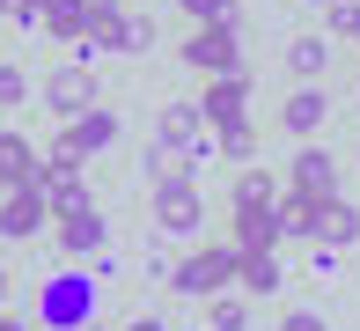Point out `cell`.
<instances>
[{
    "label": "cell",
    "instance_id": "obj_10",
    "mask_svg": "<svg viewBox=\"0 0 360 331\" xmlns=\"http://www.w3.org/2000/svg\"><path fill=\"white\" fill-rule=\"evenodd\" d=\"M37 147L22 140V132H0V192H22V185H37Z\"/></svg>",
    "mask_w": 360,
    "mask_h": 331
},
{
    "label": "cell",
    "instance_id": "obj_4",
    "mask_svg": "<svg viewBox=\"0 0 360 331\" xmlns=\"http://www.w3.org/2000/svg\"><path fill=\"white\" fill-rule=\"evenodd\" d=\"M184 66H199V74H243V23H214L199 37H184Z\"/></svg>",
    "mask_w": 360,
    "mask_h": 331
},
{
    "label": "cell",
    "instance_id": "obj_26",
    "mask_svg": "<svg viewBox=\"0 0 360 331\" xmlns=\"http://www.w3.org/2000/svg\"><path fill=\"white\" fill-rule=\"evenodd\" d=\"M280 331H331V324H323V309H287Z\"/></svg>",
    "mask_w": 360,
    "mask_h": 331
},
{
    "label": "cell",
    "instance_id": "obj_31",
    "mask_svg": "<svg viewBox=\"0 0 360 331\" xmlns=\"http://www.w3.org/2000/svg\"><path fill=\"white\" fill-rule=\"evenodd\" d=\"M74 331H96V324H74Z\"/></svg>",
    "mask_w": 360,
    "mask_h": 331
},
{
    "label": "cell",
    "instance_id": "obj_21",
    "mask_svg": "<svg viewBox=\"0 0 360 331\" xmlns=\"http://www.w3.org/2000/svg\"><path fill=\"white\" fill-rule=\"evenodd\" d=\"M184 15H191L199 30H214V23H243V15H236V0H184Z\"/></svg>",
    "mask_w": 360,
    "mask_h": 331
},
{
    "label": "cell",
    "instance_id": "obj_16",
    "mask_svg": "<svg viewBox=\"0 0 360 331\" xmlns=\"http://www.w3.org/2000/svg\"><path fill=\"white\" fill-rule=\"evenodd\" d=\"M280 243V221H272V206L265 213H236V251L250 258V251H272Z\"/></svg>",
    "mask_w": 360,
    "mask_h": 331
},
{
    "label": "cell",
    "instance_id": "obj_20",
    "mask_svg": "<svg viewBox=\"0 0 360 331\" xmlns=\"http://www.w3.org/2000/svg\"><path fill=\"white\" fill-rule=\"evenodd\" d=\"M147 44H155V23H147V15H125V23L110 30V52H147Z\"/></svg>",
    "mask_w": 360,
    "mask_h": 331
},
{
    "label": "cell",
    "instance_id": "obj_13",
    "mask_svg": "<svg viewBox=\"0 0 360 331\" xmlns=\"http://www.w3.org/2000/svg\"><path fill=\"white\" fill-rule=\"evenodd\" d=\"M323 66H331V44H323V37H287V74L302 81V89H316Z\"/></svg>",
    "mask_w": 360,
    "mask_h": 331
},
{
    "label": "cell",
    "instance_id": "obj_18",
    "mask_svg": "<svg viewBox=\"0 0 360 331\" xmlns=\"http://www.w3.org/2000/svg\"><path fill=\"white\" fill-rule=\"evenodd\" d=\"M265 206H280V185L265 170H243L236 177V213H265Z\"/></svg>",
    "mask_w": 360,
    "mask_h": 331
},
{
    "label": "cell",
    "instance_id": "obj_15",
    "mask_svg": "<svg viewBox=\"0 0 360 331\" xmlns=\"http://www.w3.org/2000/svg\"><path fill=\"white\" fill-rule=\"evenodd\" d=\"M44 37L81 44V37H89V8H81V0H44Z\"/></svg>",
    "mask_w": 360,
    "mask_h": 331
},
{
    "label": "cell",
    "instance_id": "obj_17",
    "mask_svg": "<svg viewBox=\"0 0 360 331\" xmlns=\"http://www.w3.org/2000/svg\"><path fill=\"white\" fill-rule=\"evenodd\" d=\"M316 243H360V213L346 206V199H323V228H316Z\"/></svg>",
    "mask_w": 360,
    "mask_h": 331
},
{
    "label": "cell",
    "instance_id": "obj_3",
    "mask_svg": "<svg viewBox=\"0 0 360 331\" xmlns=\"http://www.w3.org/2000/svg\"><path fill=\"white\" fill-rule=\"evenodd\" d=\"M110 140H118V118L96 104V111H81V118H67V132H59V147H52L44 162H52V170H81V162H89V155H103Z\"/></svg>",
    "mask_w": 360,
    "mask_h": 331
},
{
    "label": "cell",
    "instance_id": "obj_23",
    "mask_svg": "<svg viewBox=\"0 0 360 331\" xmlns=\"http://www.w3.org/2000/svg\"><path fill=\"white\" fill-rule=\"evenodd\" d=\"M0 15L15 30H44V0H0Z\"/></svg>",
    "mask_w": 360,
    "mask_h": 331
},
{
    "label": "cell",
    "instance_id": "obj_12",
    "mask_svg": "<svg viewBox=\"0 0 360 331\" xmlns=\"http://www.w3.org/2000/svg\"><path fill=\"white\" fill-rule=\"evenodd\" d=\"M59 251L67 258H89V251H103V213H67V221H59Z\"/></svg>",
    "mask_w": 360,
    "mask_h": 331
},
{
    "label": "cell",
    "instance_id": "obj_2",
    "mask_svg": "<svg viewBox=\"0 0 360 331\" xmlns=\"http://www.w3.org/2000/svg\"><path fill=\"white\" fill-rule=\"evenodd\" d=\"M199 221H206V199H199V185H191L184 170L155 177V228H162V236H199Z\"/></svg>",
    "mask_w": 360,
    "mask_h": 331
},
{
    "label": "cell",
    "instance_id": "obj_29",
    "mask_svg": "<svg viewBox=\"0 0 360 331\" xmlns=\"http://www.w3.org/2000/svg\"><path fill=\"white\" fill-rule=\"evenodd\" d=\"M0 309H8V273H0Z\"/></svg>",
    "mask_w": 360,
    "mask_h": 331
},
{
    "label": "cell",
    "instance_id": "obj_30",
    "mask_svg": "<svg viewBox=\"0 0 360 331\" xmlns=\"http://www.w3.org/2000/svg\"><path fill=\"white\" fill-rule=\"evenodd\" d=\"M316 8H338V0H316Z\"/></svg>",
    "mask_w": 360,
    "mask_h": 331
},
{
    "label": "cell",
    "instance_id": "obj_19",
    "mask_svg": "<svg viewBox=\"0 0 360 331\" xmlns=\"http://www.w3.org/2000/svg\"><path fill=\"white\" fill-rule=\"evenodd\" d=\"M206 331H250V309H243L236 294H214V302H206Z\"/></svg>",
    "mask_w": 360,
    "mask_h": 331
},
{
    "label": "cell",
    "instance_id": "obj_9",
    "mask_svg": "<svg viewBox=\"0 0 360 331\" xmlns=\"http://www.w3.org/2000/svg\"><path fill=\"white\" fill-rule=\"evenodd\" d=\"M272 221H280V236H287V243H316V228H323V199L287 192L280 206H272Z\"/></svg>",
    "mask_w": 360,
    "mask_h": 331
},
{
    "label": "cell",
    "instance_id": "obj_14",
    "mask_svg": "<svg viewBox=\"0 0 360 331\" xmlns=\"http://www.w3.org/2000/svg\"><path fill=\"white\" fill-rule=\"evenodd\" d=\"M236 258H243V251H236ZM236 280H243V294H280V280H287V273H280V251H250V258L236 265Z\"/></svg>",
    "mask_w": 360,
    "mask_h": 331
},
{
    "label": "cell",
    "instance_id": "obj_11",
    "mask_svg": "<svg viewBox=\"0 0 360 331\" xmlns=\"http://www.w3.org/2000/svg\"><path fill=\"white\" fill-rule=\"evenodd\" d=\"M323 118H331V96H323V89H294V96H287V111H280V125L294 132V140H309Z\"/></svg>",
    "mask_w": 360,
    "mask_h": 331
},
{
    "label": "cell",
    "instance_id": "obj_27",
    "mask_svg": "<svg viewBox=\"0 0 360 331\" xmlns=\"http://www.w3.org/2000/svg\"><path fill=\"white\" fill-rule=\"evenodd\" d=\"M125 331H169V324H162V317H133V324H125Z\"/></svg>",
    "mask_w": 360,
    "mask_h": 331
},
{
    "label": "cell",
    "instance_id": "obj_7",
    "mask_svg": "<svg viewBox=\"0 0 360 331\" xmlns=\"http://www.w3.org/2000/svg\"><path fill=\"white\" fill-rule=\"evenodd\" d=\"M44 221H52V206H44V192H37V185L0 192V243H30Z\"/></svg>",
    "mask_w": 360,
    "mask_h": 331
},
{
    "label": "cell",
    "instance_id": "obj_5",
    "mask_svg": "<svg viewBox=\"0 0 360 331\" xmlns=\"http://www.w3.org/2000/svg\"><path fill=\"white\" fill-rule=\"evenodd\" d=\"M199 118L214 125V132L250 125V74H214V81H206V96H199Z\"/></svg>",
    "mask_w": 360,
    "mask_h": 331
},
{
    "label": "cell",
    "instance_id": "obj_25",
    "mask_svg": "<svg viewBox=\"0 0 360 331\" xmlns=\"http://www.w3.org/2000/svg\"><path fill=\"white\" fill-rule=\"evenodd\" d=\"M214 147H221V155H236V162H243V155H250L257 140H250V125H236V132H214Z\"/></svg>",
    "mask_w": 360,
    "mask_h": 331
},
{
    "label": "cell",
    "instance_id": "obj_28",
    "mask_svg": "<svg viewBox=\"0 0 360 331\" xmlns=\"http://www.w3.org/2000/svg\"><path fill=\"white\" fill-rule=\"evenodd\" d=\"M0 331H30V324H22V317H15V309H0Z\"/></svg>",
    "mask_w": 360,
    "mask_h": 331
},
{
    "label": "cell",
    "instance_id": "obj_1",
    "mask_svg": "<svg viewBox=\"0 0 360 331\" xmlns=\"http://www.w3.org/2000/svg\"><path fill=\"white\" fill-rule=\"evenodd\" d=\"M236 243H214V251H191L184 265H169V287L176 294H191V302H214V294L236 287Z\"/></svg>",
    "mask_w": 360,
    "mask_h": 331
},
{
    "label": "cell",
    "instance_id": "obj_22",
    "mask_svg": "<svg viewBox=\"0 0 360 331\" xmlns=\"http://www.w3.org/2000/svg\"><path fill=\"white\" fill-rule=\"evenodd\" d=\"M8 104H30V74L0 59V111H8Z\"/></svg>",
    "mask_w": 360,
    "mask_h": 331
},
{
    "label": "cell",
    "instance_id": "obj_8",
    "mask_svg": "<svg viewBox=\"0 0 360 331\" xmlns=\"http://www.w3.org/2000/svg\"><path fill=\"white\" fill-rule=\"evenodd\" d=\"M287 192H302V199H338V162L323 155V147H302V155L287 162Z\"/></svg>",
    "mask_w": 360,
    "mask_h": 331
},
{
    "label": "cell",
    "instance_id": "obj_24",
    "mask_svg": "<svg viewBox=\"0 0 360 331\" xmlns=\"http://www.w3.org/2000/svg\"><path fill=\"white\" fill-rule=\"evenodd\" d=\"M331 30H338V37H353V44H360V0H338V8H331Z\"/></svg>",
    "mask_w": 360,
    "mask_h": 331
},
{
    "label": "cell",
    "instance_id": "obj_6",
    "mask_svg": "<svg viewBox=\"0 0 360 331\" xmlns=\"http://www.w3.org/2000/svg\"><path fill=\"white\" fill-rule=\"evenodd\" d=\"M96 96H103V89H96V74H89V66H74V59L44 74V104L59 111V125L81 118V111H96Z\"/></svg>",
    "mask_w": 360,
    "mask_h": 331
}]
</instances>
